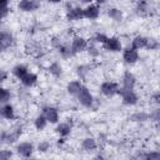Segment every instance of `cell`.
<instances>
[{"label": "cell", "instance_id": "1", "mask_svg": "<svg viewBox=\"0 0 160 160\" xmlns=\"http://www.w3.org/2000/svg\"><path fill=\"white\" fill-rule=\"evenodd\" d=\"M76 96H78L79 102L84 106H91V104L94 101V98H92V95L90 94V91L86 86H81V89H80V91Z\"/></svg>", "mask_w": 160, "mask_h": 160}, {"label": "cell", "instance_id": "2", "mask_svg": "<svg viewBox=\"0 0 160 160\" xmlns=\"http://www.w3.org/2000/svg\"><path fill=\"white\" fill-rule=\"evenodd\" d=\"M100 90H101V92H102L105 96L110 98V96H114V95L118 94L119 86H118V84H115V82H112V81H104V82L101 84V86H100Z\"/></svg>", "mask_w": 160, "mask_h": 160}, {"label": "cell", "instance_id": "3", "mask_svg": "<svg viewBox=\"0 0 160 160\" xmlns=\"http://www.w3.org/2000/svg\"><path fill=\"white\" fill-rule=\"evenodd\" d=\"M118 94H120L122 96V102L125 105H135L138 102V96L134 92V90L132 91H126L122 88H119Z\"/></svg>", "mask_w": 160, "mask_h": 160}, {"label": "cell", "instance_id": "4", "mask_svg": "<svg viewBox=\"0 0 160 160\" xmlns=\"http://www.w3.org/2000/svg\"><path fill=\"white\" fill-rule=\"evenodd\" d=\"M66 18L68 20H80L84 18V9L79 6H69L66 10Z\"/></svg>", "mask_w": 160, "mask_h": 160}, {"label": "cell", "instance_id": "5", "mask_svg": "<svg viewBox=\"0 0 160 160\" xmlns=\"http://www.w3.org/2000/svg\"><path fill=\"white\" fill-rule=\"evenodd\" d=\"M100 15V8L96 4H90L84 9V18L90 19V20H95L98 19Z\"/></svg>", "mask_w": 160, "mask_h": 160}, {"label": "cell", "instance_id": "6", "mask_svg": "<svg viewBox=\"0 0 160 160\" xmlns=\"http://www.w3.org/2000/svg\"><path fill=\"white\" fill-rule=\"evenodd\" d=\"M71 49H72V51L75 54L76 52H81V51H84V50L88 49V42H86V40L84 38L75 36L72 39V42H71Z\"/></svg>", "mask_w": 160, "mask_h": 160}, {"label": "cell", "instance_id": "7", "mask_svg": "<svg viewBox=\"0 0 160 160\" xmlns=\"http://www.w3.org/2000/svg\"><path fill=\"white\" fill-rule=\"evenodd\" d=\"M135 76L130 72V71H126L124 74V78H122V89L126 90V91H132L134 90V86H135Z\"/></svg>", "mask_w": 160, "mask_h": 160}, {"label": "cell", "instance_id": "8", "mask_svg": "<svg viewBox=\"0 0 160 160\" xmlns=\"http://www.w3.org/2000/svg\"><path fill=\"white\" fill-rule=\"evenodd\" d=\"M45 118H46V120L49 121V122H51V124H56L58 121H59V112H58V110L55 109V108H52V106H46V108H44V114H42Z\"/></svg>", "mask_w": 160, "mask_h": 160}, {"label": "cell", "instance_id": "9", "mask_svg": "<svg viewBox=\"0 0 160 160\" xmlns=\"http://www.w3.org/2000/svg\"><path fill=\"white\" fill-rule=\"evenodd\" d=\"M32 150H34V146L31 142H20L18 146H16V151L19 155L24 156V158H30V155L32 154Z\"/></svg>", "mask_w": 160, "mask_h": 160}, {"label": "cell", "instance_id": "10", "mask_svg": "<svg viewBox=\"0 0 160 160\" xmlns=\"http://www.w3.org/2000/svg\"><path fill=\"white\" fill-rule=\"evenodd\" d=\"M122 58H124V61L126 64H135L139 59V54L135 49L132 48H128L124 50V54H122Z\"/></svg>", "mask_w": 160, "mask_h": 160}, {"label": "cell", "instance_id": "11", "mask_svg": "<svg viewBox=\"0 0 160 160\" xmlns=\"http://www.w3.org/2000/svg\"><path fill=\"white\" fill-rule=\"evenodd\" d=\"M12 44H14L12 35L10 32H8V31H1V34H0V46H1V50L9 49Z\"/></svg>", "mask_w": 160, "mask_h": 160}, {"label": "cell", "instance_id": "12", "mask_svg": "<svg viewBox=\"0 0 160 160\" xmlns=\"http://www.w3.org/2000/svg\"><path fill=\"white\" fill-rule=\"evenodd\" d=\"M18 8L21 11H34L39 8V2L34 0H21L18 4Z\"/></svg>", "mask_w": 160, "mask_h": 160}, {"label": "cell", "instance_id": "13", "mask_svg": "<svg viewBox=\"0 0 160 160\" xmlns=\"http://www.w3.org/2000/svg\"><path fill=\"white\" fill-rule=\"evenodd\" d=\"M104 48L109 51H120L121 50V42L118 38H108V40L104 44Z\"/></svg>", "mask_w": 160, "mask_h": 160}, {"label": "cell", "instance_id": "14", "mask_svg": "<svg viewBox=\"0 0 160 160\" xmlns=\"http://www.w3.org/2000/svg\"><path fill=\"white\" fill-rule=\"evenodd\" d=\"M20 134H21V130H20V129L14 130V131H10V132L2 131V132H1V141H2V142H9V144L15 142V141L18 140V138L20 136Z\"/></svg>", "mask_w": 160, "mask_h": 160}, {"label": "cell", "instance_id": "15", "mask_svg": "<svg viewBox=\"0 0 160 160\" xmlns=\"http://www.w3.org/2000/svg\"><path fill=\"white\" fill-rule=\"evenodd\" d=\"M1 115H2V118L8 119V120H12L15 118V110H14L12 105H10V104L2 105V108H1Z\"/></svg>", "mask_w": 160, "mask_h": 160}, {"label": "cell", "instance_id": "16", "mask_svg": "<svg viewBox=\"0 0 160 160\" xmlns=\"http://www.w3.org/2000/svg\"><path fill=\"white\" fill-rule=\"evenodd\" d=\"M146 44H148V39L141 36V35H138L134 38L132 42H131V48L135 49V50H139V49H142V48H146Z\"/></svg>", "mask_w": 160, "mask_h": 160}, {"label": "cell", "instance_id": "17", "mask_svg": "<svg viewBox=\"0 0 160 160\" xmlns=\"http://www.w3.org/2000/svg\"><path fill=\"white\" fill-rule=\"evenodd\" d=\"M81 84H80V81H78V80H74V81H70L69 84H68V92L70 94V95H78L79 94V91H80V89H81Z\"/></svg>", "mask_w": 160, "mask_h": 160}, {"label": "cell", "instance_id": "18", "mask_svg": "<svg viewBox=\"0 0 160 160\" xmlns=\"http://www.w3.org/2000/svg\"><path fill=\"white\" fill-rule=\"evenodd\" d=\"M28 72H29V71H28V68H26L25 65H21V64H20V65H16V66L12 69V74H14L18 79H20V80H21Z\"/></svg>", "mask_w": 160, "mask_h": 160}, {"label": "cell", "instance_id": "19", "mask_svg": "<svg viewBox=\"0 0 160 160\" xmlns=\"http://www.w3.org/2000/svg\"><path fill=\"white\" fill-rule=\"evenodd\" d=\"M36 80H38V76L32 72H28L22 79H21V82L25 85V86H32L36 84Z\"/></svg>", "mask_w": 160, "mask_h": 160}, {"label": "cell", "instance_id": "20", "mask_svg": "<svg viewBox=\"0 0 160 160\" xmlns=\"http://www.w3.org/2000/svg\"><path fill=\"white\" fill-rule=\"evenodd\" d=\"M70 131H71V126H70V124H68V122H61V124H59L58 128H56V132H58L60 136H68V135L70 134Z\"/></svg>", "mask_w": 160, "mask_h": 160}, {"label": "cell", "instance_id": "21", "mask_svg": "<svg viewBox=\"0 0 160 160\" xmlns=\"http://www.w3.org/2000/svg\"><path fill=\"white\" fill-rule=\"evenodd\" d=\"M108 16L115 21H120L122 19V11L120 9H116V8H111L108 10Z\"/></svg>", "mask_w": 160, "mask_h": 160}, {"label": "cell", "instance_id": "22", "mask_svg": "<svg viewBox=\"0 0 160 160\" xmlns=\"http://www.w3.org/2000/svg\"><path fill=\"white\" fill-rule=\"evenodd\" d=\"M34 124H35V128L38 130H42V129H45V126L48 124V120H46V118L44 115H39V116H36Z\"/></svg>", "mask_w": 160, "mask_h": 160}, {"label": "cell", "instance_id": "23", "mask_svg": "<svg viewBox=\"0 0 160 160\" xmlns=\"http://www.w3.org/2000/svg\"><path fill=\"white\" fill-rule=\"evenodd\" d=\"M82 148H84L85 150H88V151L94 150V149L96 148V141H95L92 138H86V139L82 140Z\"/></svg>", "mask_w": 160, "mask_h": 160}, {"label": "cell", "instance_id": "24", "mask_svg": "<svg viewBox=\"0 0 160 160\" xmlns=\"http://www.w3.org/2000/svg\"><path fill=\"white\" fill-rule=\"evenodd\" d=\"M49 71L50 74H52L54 76H60L61 72H62V68L59 62H52L50 66H49Z\"/></svg>", "mask_w": 160, "mask_h": 160}, {"label": "cell", "instance_id": "25", "mask_svg": "<svg viewBox=\"0 0 160 160\" xmlns=\"http://www.w3.org/2000/svg\"><path fill=\"white\" fill-rule=\"evenodd\" d=\"M136 12L139 15H146L149 12V5H148V2H145V1L138 2V5H136Z\"/></svg>", "mask_w": 160, "mask_h": 160}, {"label": "cell", "instance_id": "26", "mask_svg": "<svg viewBox=\"0 0 160 160\" xmlns=\"http://www.w3.org/2000/svg\"><path fill=\"white\" fill-rule=\"evenodd\" d=\"M60 51V54H61V56L64 58V59H68V58H70V56H72L75 52L72 51V49L70 48V46H66V45H62V48L59 50Z\"/></svg>", "mask_w": 160, "mask_h": 160}, {"label": "cell", "instance_id": "27", "mask_svg": "<svg viewBox=\"0 0 160 160\" xmlns=\"http://www.w3.org/2000/svg\"><path fill=\"white\" fill-rule=\"evenodd\" d=\"M10 91L8 90V89H5V88H2L1 89V98H0V101L2 102V104H5V102H8L9 100H10Z\"/></svg>", "mask_w": 160, "mask_h": 160}, {"label": "cell", "instance_id": "28", "mask_svg": "<svg viewBox=\"0 0 160 160\" xmlns=\"http://www.w3.org/2000/svg\"><path fill=\"white\" fill-rule=\"evenodd\" d=\"M131 119L135 120V121H145V120L149 119V115L145 114V112H136L131 116Z\"/></svg>", "mask_w": 160, "mask_h": 160}, {"label": "cell", "instance_id": "29", "mask_svg": "<svg viewBox=\"0 0 160 160\" xmlns=\"http://www.w3.org/2000/svg\"><path fill=\"white\" fill-rule=\"evenodd\" d=\"M159 46H160V44L158 42V40H155V39H148L146 49H149V50H156Z\"/></svg>", "mask_w": 160, "mask_h": 160}, {"label": "cell", "instance_id": "30", "mask_svg": "<svg viewBox=\"0 0 160 160\" xmlns=\"http://www.w3.org/2000/svg\"><path fill=\"white\" fill-rule=\"evenodd\" d=\"M78 75L81 78V79H84L85 76H86V74L89 72V68L88 66H85V65H80V66H78Z\"/></svg>", "mask_w": 160, "mask_h": 160}, {"label": "cell", "instance_id": "31", "mask_svg": "<svg viewBox=\"0 0 160 160\" xmlns=\"http://www.w3.org/2000/svg\"><path fill=\"white\" fill-rule=\"evenodd\" d=\"M146 160H160V151H150L145 154Z\"/></svg>", "mask_w": 160, "mask_h": 160}, {"label": "cell", "instance_id": "32", "mask_svg": "<svg viewBox=\"0 0 160 160\" xmlns=\"http://www.w3.org/2000/svg\"><path fill=\"white\" fill-rule=\"evenodd\" d=\"M11 156H12V152H11L10 150L4 149V150H1V152H0V160H10Z\"/></svg>", "mask_w": 160, "mask_h": 160}, {"label": "cell", "instance_id": "33", "mask_svg": "<svg viewBox=\"0 0 160 160\" xmlns=\"http://www.w3.org/2000/svg\"><path fill=\"white\" fill-rule=\"evenodd\" d=\"M49 148H50V142L49 141H40L39 145H38V150L41 151V152L49 150Z\"/></svg>", "mask_w": 160, "mask_h": 160}, {"label": "cell", "instance_id": "34", "mask_svg": "<svg viewBox=\"0 0 160 160\" xmlns=\"http://www.w3.org/2000/svg\"><path fill=\"white\" fill-rule=\"evenodd\" d=\"M1 18H5L6 15H8V12H9V2L8 1H2V4H1Z\"/></svg>", "mask_w": 160, "mask_h": 160}, {"label": "cell", "instance_id": "35", "mask_svg": "<svg viewBox=\"0 0 160 160\" xmlns=\"http://www.w3.org/2000/svg\"><path fill=\"white\" fill-rule=\"evenodd\" d=\"M51 45H52L55 49H58V50H60V49L62 48L61 40H60L59 38H52V39H51Z\"/></svg>", "mask_w": 160, "mask_h": 160}, {"label": "cell", "instance_id": "36", "mask_svg": "<svg viewBox=\"0 0 160 160\" xmlns=\"http://www.w3.org/2000/svg\"><path fill=\"white\" fill-rule=\"evenodd\" d=\"M150 119H152L154 121H159L160 120V109H155L150 115H149Z\"/></svg>", "mask_w": 160, "mask_h": 160}, {"label": "cell", "instance_id": "37", "mask_svg": "<svg viewBox=\"0 0 160 160\" xmlns=\"http://www.w3.org/2000/svg\"><path fill=\"white\" fill-rule=\"evenodd\" d=\"M108 40V36H105L104 34H98L95 36V41L96 42H101V44H105V41Z\"/></svg>", "mask_w": 160, "mask_h": 160}, {"label": "cell", "instance_id": "38", "mask_svg": "<svg viewBox=\"0 0 160 160\" xmlns=\"http://www.w3.org/2000/svg\"><path fill=\"white\" fill-rule=\"evenodd\" d=\"M88 51H89V54H90L91 56H98V55H99V50H98L95 46H92V45L88 46Z\"/></svg>", "mask_w": 160, "mask_h": 160}, {"label": "cell", "instance_id": "39", "mask_svg": "<svg viewBox=\"0 0 160 160\" xmlns=\"http://www.w3.org/2000/svg\"><path fill=\"white\" fill-rule=\"evenodd\" d=\"M132 160H146V156L145 154H138L136 156L132 158Z\"/></svg>", "mask_w": 160, "mask_h": 160}, {"label": "cell", "instance_id": "40", "mask_svg": "<svg viewBox=\"0 0 160 160\" xmlns=\"http://www.w3.org/2000/svg\"><path fill=\"white\" fill-rule=\"evenodd\" d=\"M6 76H8L6 71H5V70H1V71H0V80H1V81H5V80H6Z\"/></svg>", "mask_w": 160, "mask_h": 160}, {"label": "cell", "instance_id": "41", "mask_svg": "<svg viewBox=\"0 0 160 160\" xmlns=\"http://www.w3.org/2000/svg\"><path fill=\"white\" fill-rule=\"evenodd\" d=\"M92 160H104V158H102L101 155H96V156H95Z\"/></svg>", "mask_w": 160, "mask_h": 160}, {"label": "cell", "instance_id": "42", "mask_svg": "<svg viewBox=\"0 0 160 160\" xmlns=\"http://www.w3.org/2000/svg\"><path fill=\"white\" fill-rule=\"evenodd\" d=\"M158 126H159V129H160V120L158 121Z\"/></svg>", "mask_w": 160, "mask_h": 160}, {"label": "cell", "instance_id": "43", "mask_svg": "<svg viewBox=\"0 0 160 160\" xmlns=\"http://www.w3.org/2000/svg\"><path fill=\"white\" fill-rule=\"evenodd\" d=\"M29 160H38V159H29Z\"/></svg>", "mask_w": 160, "mask_h": 160}]
</instances>
